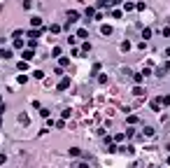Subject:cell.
Segmentation results:
<instances>
[{"instance_id": "1", "label": "cell", "mask_w": 170, "mask_h": 168, "mask_svg": "<svg viewBox=\"0 0 170 168\" xmlns=\"http://www.w3.org/2000/svg\"><path fill=\"white\" fill-rule=\"evenodd\" d=\"M68 87H70V77H63V80L56 84V89H58V91H65Z\"/></svg>"}, {"instance_id": "2", "label": "cell", "mask_w": 170, "mask_h": 168, "mask_svg": "<svg viewBox=\"0 0 170 168\" xmlns=\"http://www.w3.org/2000/svg\"><path fill=\"white\" fill-rule=\"evenodd\" d=\"M77 19H79V14H77V12H68V24H65V28H70L72 21H77Z\"/></svg>"}, {"instance_id": "3", "label": "cell", "mask_w": 170, "mask_h": 168, "mask_svg": "<svg viewBox=\"0 0 170 168\" xmlns=\"http://www.w3.org/2000/svg\"><path fill=\"white\" fill-rule=\"evenodd\" d=\"M100 33H103V35H112V33H114V28L110 26V24H103V26H100Z\"/></svg>"}, {"instance_id": "4", "label": "cell", "mask_w": 170, "mask_h": 168, "mask_svg": "<svg viewBox=\"0 0 170 168\" xmlns=\"http://www.w3.org/2000/svg\"><path fill=\"white\" fill-rule=\"evenodd\" d=\"M33 56H35V49H23V61H30V59H33Z\"/></svg>"}, {"instance_id": "5", "label": "cell", "mask_w": 170, "mask_h": 168, "mask_svg": "<svg viewBox=\"0 0 170 168\" xmlns=\"http://www.w3.org/2000/svg\"><path fill=\"white\" fill-rule=\"evenodd\" d=\"M40 33H42V30H40V28H30V30H28V37H30V40H37V37H40Z\"/></svg>"}, {"instance_id": "6", "label": "cell", "mask_w": 170, "mask_h": 168, "mask_svg": "<svg viewBox=\"0 0 170 168\" xmlns=\"http://www.w3.org/2000/svg\"><path fill=\"white\" fill-rule=\"evenodd\" d=\"M149 107H152V110H156V112H159V110H161V100H159V98H154V100H152V103H149Z\"/></svg>"}, {"instance_id": "7", "label": "cell", "mask_w": 170, "mask_h": 168, "mask_svg": "<svg viewBox=\"0 0 170 168\" xmlns=\"http://www.w3.org/2000/svg\"><path fill=\"white\" fill-rule=\"evenodd\" d=\"M142 133L147 135V138H152V135H154L156 131H154V126H144V128H142Z\"/></svg>"}, {"instance_id": "8", "label": "cell", "mask_w": 170, "mask_h": 168, "mask_svg": "<svg viewBox=\"0 0 170 168\" xmlns=\"http://www.w3.org/2000/svg\"><path fill=\"white\" fill-rule=\"evenodd\" d=\"M77 37L86 40V37H89V30H86V28H79V30H77Z\"/></svg>"}, {"instance_id": "9", "label": "cell", "mask_w": 170, "mask_h": 168, "mask_svg": "<svg viewBox=\"0 0 170 168\" xmlns=\"http://www.w3.org/2000/svg\"><path fill=\"white\" fill-rule=\"evenodd\" d=\"M142 80H144L142 72H135V75H133V82H135V84H142Z\"/></svg>"}, {"instance_id": "10", "label": "cell", "mask_w": 170, "mask_h": 168, "mask_svg": "<svg viewBox=\"0 0 170 168\" xmlns=\"http://www.w3.org/2000/svg\"><path fill=\"white\" fill-rule=\"evenodd\" d=\"M0 59H12V49H0Z\"/></svg>"}, {"instance_id": "11", "label": "cell", "mask_w": 170, "mask_h": 168, "mask_svg": "<svg viewBox=\"0 0 170 168\" xmlns=\"http://www.w3.org/2000/svg\"><path fill=\"white\" fill-rule=\"evenodd\" d=\"M61 30H63V28L58 26V24H51V26H49V33H56V35H58Z\"/></svg>"}, {"instance_id": "12", "label": "cell", "mask_w": 170, "mask_h": 168, "mask_svg": "<svg viewBox=\"0 0 170 168\" xmlns=\"http://www.w3.org/2000/svg\"><path fill=\"white\" fill-rule=\"evenodd\" d=\"M65 65H70V59L61 56V59H58V68H65Z\"/></svg>"}, {"instance_id": "13", "label": "cell", "mask_w": 170, "mask_h": 168, "mask_svg": "<svg viewBox=\"0 0 170 168\" xmlns=\"http://www.w3.org/2000/svg\"><path fill=\"white\" fill-rule=\"evenodd\" d=\"M30 26H37V28H40V26H42V19H40V17H33V19H30Z\"/></svg>"}, {"instance_id": "14", "label": "cell", "mask_w": 170, "mask_h": 168, "mask_svg": "<svg viewBox=\"0 0 170 168\" xmlns=\"http://www.w3.org/2000/svg\"><path fill=\"white\" fill-rule=\"evenodd\" d=\"M119 49H121V52H131V42H128V40H126V42H121V47H119Z\"/></svg>"}, {"instance_id": "15", "label": "cell", "mask_w": 170, "mask_h": 168, "mask_svg": "<svg viewBox=\"0 0 170 168\" xmlns=\"http://www.w3.org/2000/svg\"><path fill=\"white\" fill-rule=\"evenodd\" d=\"M126 122H128V126H135V124H138V122H140V119H138V117H135V115H131V117H128V119H126Z\"/></svg>"}, {"instance_id": "16", "label": "cell", "mask_w": 170, "mask_h": 168, "mask_svg": "<svg viewBox=\"0 0 170 168\" xmlns=\"http://www.w3.org/2000/svg\"><path fill=\"white\" fill-rule=\"evenodd\" d=\"M51 56H54V59H61V47H54V49H51Z\"/></svg>"}, {"instance_id": "17", "label": "cell", "mask_w": 170, "mask_h": 168, "mask_svg": "<svg viewBox=\"0 0 170 168\" xmlns=\"http://www.w3.org/2000/svg\"><path fill=\"white\" fill-rule=\"evenodd\" d=\"M19 70L26 72V70H28V61H19Z\"/></svg>"}, {"instance_id": "18", "label": "cell", "mask_w": 170, "mask_h": 168, "mask_svg": "<svg viewBox=\"0 0 170 168\" xmlns=\"http://www.w3.org/2000/svg\"><path fill=\"white\" fill-rule=\"evenodd\" d=\"M79 154H82L79 147H70V157H79Z\"/></svg>"}, {"instance_id": "19", "label": "cell", "mask_w": 170, "mask_h": 168, "mask_svg": "<svg viewBox=\"0 0 170 168\" xmlns=\"http://www.w3.org/2000/svg\"><path fill=\"white\" fill-rule=\"evenodd\" d=\"M142 37H144V40H149V37H152V28H144V30H142Z\"/></svg>"}, {"instance_id": "20", "label": "cell", "mask_w": 170, "mask_h": 168, "mask_svg": "<svg viewBox=\"0 0 170 168\" xmlns=\"http://www.w3.org/2000/svg\"><path fill=\"white\" fill-rule=\"evenodd\" d=\"M133 94H135V96H144V89H142V87H135Z\"/></svg>"}, {"instance_id": "21", "label": "cell", "mask_w": 170, "mask_h": 168, "mask_svg": "<svg viewBox=\"0 0 170 168\" xmlns=\"http://www.w3.org/2000/svg\"><path fill=\"white\" fill-rule=\"evenodd\" d=\"M159 100H161V105H165V107L170 105V96H163V98H159Z\"/></svg>"}, {"instance_id": "22", "label": "cell", "mask_w": 170, "mask_h": 168, "mask_svg": "<svg viewBox=\"0 0 170 168\" xmlns=\"http://www.w3.org/2000/svg\"><path fill=\"white\" fill-rule=\"evenodd\" d=\"M33 77H35V80H42V77H45V72H42V70H35V72H33Z\"/></svg>"}, {"instance_id": "23", "label": "cell", "mask_w": 170, "mask_h": 168, "mask_svg": "<svg viewBox=\"0 0 170 168\" xmlns=\"http://www.w3.org/2000/svg\"><path fill=\"white\" fill-rule=\"evenodd\" d=\"M21 35H23V30H14V33H12V40H19Z\"/></svg>"}, {"instance_id": "24", "label": "cell", "mask_w": 170, "mask_h": 168, "mask_svg": "<svg viewBox=\"0 0 170 168\" xmlns=\"http://www.w3.org/2000/svg\"><path fill=\"white\" fill-rule=\"evenodd\" d=\"M121 140H126V135H124V133H116V135H114V142H121Z\"/></svg>"}, {"instance_id": "25", "label": "cell", "mask_w": 170, "mask_h": 168, "mask_svg": "<svg viewBox=\"0 0 170 168\" xmlns=\"http://www.w3.org/2000/svg\"><path fill=\"white\" fill-rule=\"evenodd\" d=\"M70 115H72V110H70V107H65V110H63V119H68Z\"/></svg>"}, {"instance_id": "26", "label": "cell", "mask_w": 170, "mask_h": 168, "mask_svg": "<svg viewBox=\"0 0 170 168\" xmlns=\"http://www.w3.org/2000/svg\"><path fill=\"white\" fill-rule=\"evenodd\" d=\"M98 82L100 84H107V75H98Z\"/></svg>"}, {"instance_id": "27", "label": "cell", "mask_w": 170, "mask_h": 168, "mask_svg": "<svg viewBox=\"0 0 170 168\" xmlns=\"http://www.w3.org/2000/svg\"><path fill=\"white\" fill-rule=\"evenodd\" d=\"M14 47H17V49H23V42H21V37H19V40H14Z\"/></svg>"}, {"instance_id": "28", "label": "cell", "mask_w": 170, "mask_h": 168, "mask_svg": "<svg viewBox=\"0 0 170 168\" xmlns=\"http://www.w3.org/2000/svg\"><path fill=\"white\" fill-rule=\"evenodd\" d=\"M93 75H100V63H93Z\"/></svg>"}, {"instance_id": "29", "label": "cell", "mask_w": 170, "mask_h": 168, "mask_svg": "<svg viewBox=\"0 0 170 168\" xmlns=\"http://www.w3.org/2000/svg\"><path fill=\"white\" fill-rule=\"evenodd\" d=\"M30 2H33V0H23V9H28V7H30Z\"/></svg>"}, {"instance_id": "30", "label": "cell", "mask_w": 170, "mask_h": 168, "mask_svg": "<svg viewBox=\"0 0 170 168\" xmlns=\"http://www.w3.org/2000/svg\"><path fill=\"white\" fill-rule=\"evenodd\" d=\"M5 161H7V157H5V154H0V163H5Z\"/></svg>"}, {"instance_id": "31", "label": "cell", "mask_w": 170, "mask_h": 168, "mask_svg": "<svg viewBox=\"0 0 170 168\" xmlns=\"http://www.w3.org/2000/svg\"><path fill=\"white\" fill-rule=\"evenodd\" d=\"M75 168H89V166H86V163H77Z\"/></svg>"}, {"instance_id": "32", "label": "cell", "mask_w": 170, "mask_h": 168, "mask_svg": "<svg viewBox=\"0 0 170 168\" xmlns=\"http://www.w3.org/2000/svg\"><path fill=\"white\" fill-rule=\"evenodd\" d=\"M163 68H165V70H170V61H165V65H163Z\"/></svg>"}, {"instance_id": "33", "label": "cell", "mask_w": 170, "mask_h": 168, "mask_svg": "<svg viewBox=\"0 0 170 168\" xmlns=\"http://www.w3.org/2000/svg\"><path fill=\"white\" fill-rule=\"evenodd\" d=\"M165 59H170V49H165Z\"/></svg>"}, {"instance_id": "34", "label": "cell", "mask_w": 170, "mask_h": 168, "mask_svg": "<svg viewBox=\"0 0 170 168\" xmlns=\"http://www.w3.org/2000/svg\"><path fill=\"white\" fill-rule=\"evenodd\" d=\"M107 2H110V0H100V5H107Z\"/></svg>"}, {"instance_id": "35", "label": "cell", "mask_w": 170, "mask_h": 168, "mask_svg": "<svg viewBox=\"0 0 170 168\" xmlns=\"http://www.w3.org/2000/svg\"><path fill=\"white\" fill-rule=\"evenodd\" d=\"M0 103H2V96H0Z\"/></svg>"}, {"instance_id": "36", "label": "cell", "mask_w": 170, "mask_h": 168, "mask_svg": "<svg viewBox=\"0 0 170 168\" xmlns=\"http://www.w3.org/2000/svg\"><path fill=\"white\" fill-rule=\"evenodd\" d=\"M131 2H133V0H131Z\"/></svg>"}]
</instances>
